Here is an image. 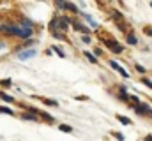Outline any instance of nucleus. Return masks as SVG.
Returning a JSON list of instances; mask_svg holds the SVG:
<instances>
[{"label":"nucleus","instance_id":"39448f33","mask_svg":"<svg viewBox=\"0 0 152 141\" xmlns=\"http://www.w3.org/2000/svg\"><path fill=\"white\" fill-rule=\"evenodd\" d=\"M36 55H37V51H36L34 48H27V49L18 51L16 58H18V60H21V62H25V60H30V58H32V57H36Z\"/></svg>","mask_w":152,"mask_h":141},{"label":"nucleus","instance_id":"a211bd4d","mask_svg":"<svg viewBox=\"0 0 152 141\" xmlns=\"http://www.w3.org/2000/svg\"><path fill=\"white\" fill-rule=\"evenodd\" d=\"M117 72H118V74H120V76H122V78H126V79H129V78H131V74H129V72H127V70L124 69V67H122V65H120V67H118V70H117Z\"/></svg>","mask_w":152,"mask_h":141},{"label":"nucleus","instance_id":"9b49d317","mask_svg":"<svg viewBox=\"0 0 152 141\" xmlns=\"http://www.w3.org/2000/svg\"><path fill=\"white\" fill-rule=\"evenodd\" d=\"M83 55H85V58H87L90 64H97V62H99V60H97V57H96L94 53H90V51H85Z\"/></svg>","mask_w":152,"mask_h":141},{"label":"nucleus","instance_id":"412c9836","mask_svg":"<svg viewBox=\"0 0 152 141\" xmlns=\"http://www.w3.org/2000/svg\"><path fill=\"white\" fill-rule=\"evenodd\" d=\"M134 69L138 70V72H140L142 76H145V74H147V69H145L143 65H140V64H134Z\"/></svg>","mask_w":152,"mask_h":141},{"label":"nucleus","instance_id":"1a4fd4ad","mask_svg":"<svg viewBox=\"0 0 152 141\" xmlns=\"http://www.w3.org/2000/svg\"><path fill=\"white\" fill-rule=\"evenodd\" d=\"M112 18H113L115 23H120V21H124V16H122V12H120V11H117V9H113V11H112Z\"/></svg>","mask_w":152,"mask_h":141},{"label":"nucleus","instance_id":"b1692460","mask_svg":"<svg viewBox=\"0 0 152 141\" xmlns=\"http://www.w3.org/2000/svg\"><path fill=\"white\" fill-rule=\"evenodd\" d=\"M112 134H113L115 140H118V141H124V140H126V136H124L122 132H112Z\"/></svg>","mask_w":152,"mask_h":141},{"label":"nucleus","instance_id":"7c9ffc66","mask_svg":"<svg viewBox=\"0 0 152 141\" xmlns=\"http://www.w3.org/2000/svg\"><path fill=\"white\" fill-rule=\"evenodd\" d=\"M110 2H112V0H110Z\"/></svg>","mask_w":152,"mask_h":141},{"label":"nucleus","instance_id":"f257e3e1","mask_svg":"<svg viewBox=\"0 0 152 141\" xmlns=\"http://www.w3.org/2000/svg\"><path fill=\"white\" fill-rule=\"evenodd\" d=\"M69 16H60V14H55L53 16V20L50 21V25H48V30L50 32H67L69 30Z\"/></svg>","mask_w":152,"mask_h":141},{"label":"nucleus","instance_id":"dca6fc26","mask_svg":"<svg viewBox=\"0 0 152 141\" xmlns=\"http://www.w3.org/2000/svg\"><path fill=\"white\" fill-rule=\"evenodd\" d=\"M58 129H60L62 132H67V134H71V132H73V127H71V125H67V124H60V125H58Z\"/></svg>","mask_w":152,"mask_h":141},{"label":"nucleus","instance_id":"6ab92c4d","mask_svg":"<svg viewBox=\"0 0 152 141\" xmlns=\"http://www.w3.org/2000/svg\"><path fill=\"white\" fill-rule=\"evenodd\" d=\"M143 106H145V116H149L152 120V106L149 102H143Z\"/></svg>","mask_w":152,"mask_h":141},{"label":"nucleus","instance_id":"f3484780","mask_svg":"<svg viewBox=\"0 0 152 141\" xmlns=\"http://www.w3.org/2000/svg\"><path fill=\"white\" fill-rule=\"evenodd\" d=\"M0 113H4V115H11V116H14V115H16L11 108H5V106H0Z\"/></svg>","mask_w":152,"mask_h":141},{"label":"nucleus","instance_id":"c756f323","mask_svg":"<svg viewBox=\"0 0 152 141\" xmlns=\"http://www.w3.org/2000/svg\"><path fill=\"white\" fill-rule=\"evenodd\" d=\"M151 7H152V2H151Z\"/></svg>","mask_w":152,"mask_h":141},{"label":"nucleus","instance_id":"5701e85b","mask_svg":"<svg viewBox=\"0 0 152 141\" xmlns=\"http://www.w3.org/2000/svg\"><path fill=\"white\" fill-rule=\"evenodd\" d=\"M81 41L85 44H92V35H81Z\"/></svg>","mask_w":152,"mask_h":141},{"label":"nucleus","instance_id":"0eeeda50","mask_svg":"<svg viewBox=\"0 0 152 141\" xmlns=\"http://www.w3.org/2000/svg\"><path fill=\"white\" fill-rule=\"evenodd\" d=\"M117 99L122 101V102H129V94H127V88L124 85L118 86V92H117Z\"/></svg>","mask_w":152,"mask_h":141},{"label":"nucleus","instance_id":"423d86ee","mask_svg":"<svg viewBox=\"0 0 152 141\" xmlns=\"http://www.w3.org/2000/svg\"><path fill=\"white\" fill-rule=\"evenodd\" d=\"M20 118H23L27 122H39V116L36 115V108H27V111L20 113Z\"/></svg>","mask_w":152,"mask_h":141},{"label":"nucleus","instance_id":"4be33fe9","mask_svg":"<svg viewBox=\"0 0 152 141\" xmlns=\"http://www.w3.org/2000/svg\"><path fill=\"white\" fill-rule=\"evenodd\" d=\"M142 83H143L147 88H151V90H152V79H149V78H145V76H143V78H142Z\"/></svg>","mask_w":152,"mask_h":141},{"label":"nucleus","instance_id":"f03ea898","mask_svg":"<svg viewBox=\"0 0 152 141\" xmlns=\"http://www.w3.org/2000/svg\"><path fill=\"white\" fill-rule=\"evenodd\" d=\"M55 7L60 9V11H67V12H73V14H80L81 11L78 9V5L69 2V0H55Z\"/></svg>","mask_w":152,"mask_h":141},{"label":"nucleus","instance_id":"c85d7f7f","mask_svg":"<svg viewBox=\"0 0 152 141\" xmlns=\"http://www.w3.org/2000/svg\"><path fill=\"white\" fill-rule=\"evenodd\" d=\"M145 141H152V134H147L145 136Z\"/></svg>","mask_w":152,"mask_h":141},{"label":"nucleus","instance_id":"6e6552de","mask_svg":"<svg viewBox=\"0 0 152 141\" xmlns=\"http://www.w3.org/2000/svg\"><path fill=\"white\" fill-rule=\"evenodd\" d=\"M126 41H127V44H129V46H138V37L134 35L133 30H129V32L126 34Z\"/></svg>","mask_w":152,"mask_h":141},{"label":"nucleus","instance_id":"9d476101","mask_svg":"<svg viewBox=\"0 0 152 141\" xmlns=\"http://www.w3.org/2000/svg\"><path fill=\"white\" fill-rule=\"evenodd\" d=\"M37 99L44 106H51V108H57V106H58V102H57V101H51V99H46V97H37Z\"/></svg>","mask_w":152,"mask_h":141},{"label":"nucleus","instance_id":"2eb2a0df","mask_svg":"<svg viewBox=\"0 0 152 141\" xmlns=\"http://www.w3.org/2000/svg\"><path fill=\"white\" fill-rule=\"evenodd\" d=\"M117 120H118L120 124H124V125H131V124H133L127 116H122V115H117Z\"/></svg>","mask_w":152,"mask_h":141},{"label":"nucleus","instance_id":"cd10ccee","mask_svg":"<svg viewBox=\"0 0 152 141\" xmlns=\"http://www.w3.org/2000/svg\"><path fill=\"white\" fill-rule=\"evenodd\" d=\"M94 55L101 57V55H103V49H101V48H96V49H94Z\"/></svg>","mask_w":152,"mask_h":141},{"label":"nucleus","instance_id":"7ed1b4c3","mask_svg":"<svg viewBox=\"0 0 152 141\" xmlns=\"http://www.w3.org/2000/svg\"><path fill=\"white\" fill-rule=\"evenodd\" d=\"M103 44H104L112 53H115V55H120V53L124 51V46H122V44H118V42H117L115 39H112V37H108V39H104V37H103Z\"/></svg>","mask_w":152,"mask_h":141},{"label":"nucleus","instance_id":"aec40b11","mask_svg":"<svg viewBox=\"0 0 152 141\" xmlns=\"http://www.w3.org/2000/svg\"><path fill=\"white\" fill-rule=\"evenodd\" d=\"M51 51H55V53H57V55H58L60 58H64V57H66V53H64V49H60L58 46H53V48H51Z\"/></svg>","mask_w":152,"mask_h":141},{"label":"nucleus","instance_id":"4468645a","mask_svg":"<svg viewBox=\"0 0 152 141\" xmlns=\"http://www.w3.org/2000/svg\"><path fill=\"white\" fill-rule=\"evenodd\" d=\"M0 99H2L4 102H14V97H11L9 94H5V92H2V90H0Z\"/></svg>","mask_w":152,"mask_h":141},{"label":"nucleus","instance_id":"393cba45","mask_svg":"<svg viewBox=\"0 0 152 141\" xmlns=\"http://www.w3.org/2000/svg\"><path fill=\"white\" fill-rule=\"evenodd\" d=\"M108 64H110V67H112L113 70H118V67H120V65H118L115 60H108Z\"/></svg>","mask_w":152,"mask_h":141},{"label":"nucleus","instance_id":"20e7f679","mask_svg":"<svg viewBox=\"0 0 152 141\" xmlns=\"http://www.w3.org/2000/svg\"><path fill=\"white\" fill-rule=\"evenodd\" d=\"M69 25L73 27V30H76V32H80L81 35H90V28H87L81 21H78L76 18H71L69 20Z\"/></svg>","mask_w":152,"mask_h":141},{"label":"nucleus","instance_id":"bb28decb","mask_svg":"<svg viewBox=\"0 0 152 141\" xmlns=\"http://www.w3.org/2000/svg\"><path fill=\"white\" fill-rule=\"evenodd\" d=\"M143 32H145V35L152 37V27H145V28H143Z\"/></svg>","mask_w":152,"mask_h":141},{"label":"nucleus","instance_id":"f8f14e48","mask_svg":"<svg viewBox=\"0 0 152 141\" xmlns=\"http://www.w3.org/2000/svg\"><path fill=\"white\" fill-rule=\"evenodd\" d=\"M50 34L53 35V37H55L57 41H66V42L69 41V39H67V35L64 34V32H50Z\"/></svg>","mask_w":152,"mask_h":141},{"label":"nucleus","instance_id":"ddd939ff","mask_svg":"<svg viewBox=\"0 0 152 141\" xmlns=\"http://www.w3.org/2000/svg\"><path fill=\"white\" fill-rule=\"evenodd\" d=\"M0 86H2V88H11V86H12V79H11V78L0 79Z\"/></svg>","mask_w":152,"mask_h":141},{"label":"nucleus","instance_id":"a878e982","mask_svg":"<svg viewBox=\"0 0 152 141\" xmlns=\"http://www.w3.org/2000/svg\"><path fill=\"white\" fill-rule=\"evenodd\" d=\"M75 99H76V101H80V102H85V101H88V97H87V95H76Z\"/></svg>","mask_w":152,"mask_h":141}]
</instances>
